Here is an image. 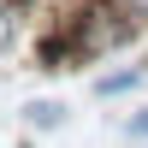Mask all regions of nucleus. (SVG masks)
<instances>
[{
	"instance_id": "nucleus-1",
	"label": "nucleus",
	"mask_w": 148,
	"mask_h": 148,
	"mask_svg": "<svg viewBox=\"0 0 148 148\" xmlns=\"http://www.w3.org/2000/svg\"><path fill=\"white\" fill-rule=\"evenodd\" d=\"M136 30H142V24L130 18V12H119L113 0H89V6H83V12H71V24H65L77 65H89V59H107V53H119L125 42H136Z\"/></svg>"
},
{
	"instance_id": "nucleus-2",
	"label": "nucleus",
	"mask_w": 148,
	"mask_h": 148,
	"mask_svg": "<svg viewBox=\"0 0 148 148\" xmlns=\"http://www.w3.org/2000/svg\"><path fill=\"white\" fill-rule=\"evenodd\" d=\"M136 89H142V65H119L107 77H95V95L101 101H119V95H136Z\"/></svg>"
},
{
	"instance_id": "nucleus-3",
	"label": "nucleus",
	"mask_w": 148,
	"mask_h": 148,
	"mask_svg": "<svg viewBox=\"0 0 148 148\" xmlns=\"http://www.w3.org/2000/svg\"><path fill=\"white\" fill-rule=\"evenodd\" d=\"M24 119H30L36 130H53L59 119H65V107H59V101H30V107H24Z\"/></svg>"
},
{
	"instance_id": "nucleus-4",
	"label": "nucleus",
	"mask_w": 148,
	"mask_h": 148,
	"mask_svg": "<svg viewBox=\"0 0 148 148\" xmlns=\"http://www.w3.org/2000/svg\"><path fill=\"white\" fill-rule=\"evenodd\" d=\"M12 36H18V6H6V0H0V53L12 47Z\"/></svg>"
},
{
	"instance_id": "nucleus-5",
	"label": "nucleus",
	"mask_w": 148,
	"mask_h": 148,
	"mask_svg": "<svg viewBox=\"0 0 148 148\" xmlns=\"http://www.w3.org/2000/svg\"><path fill=\"white\" fill-rule=\"evenodd\" d=\"M125 130H130V142H148V107H136V113H130Z\"/></svg>"
},
{
	"instance_id": "nucleus-6",
	"label": "nucleus",
	"mask_w": 148,
	"mask_h": 148,
	"mask_svg": "<svg viewBox=\"0 0 148 148\" xmlns=\"http://www.w3.org/2000/svg\"><path fill=\"white\" fill-rule=\"evenodd\" d=\"M113 6H119V12H130L136 24H148V0H113Z\"/></svg>"
}]
</instances>
